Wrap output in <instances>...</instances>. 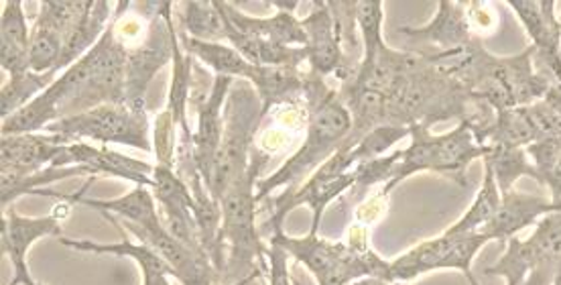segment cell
Returning <instances> with one entry per match:
<instances>
[{"mask_svg":"<svg viewBox=\"0 0 561 285\" xmlns=\"http://www.w3.org/2000/svg\"><path fill=\"white\" fill-rule=\"evenodd\" d=\"M127 45L113 23L82 59L61 71L51 86L19 113L2 121V135L43 133L49 125L102 104H125Z\"/></svg>","mask_w":561,"mask_h":285,"instance_id":"cell-1","label":"cell"},{"mask_svg":"<svg viewBox=\"0 0 561 285\" xmlns=\"http://www.w3.org/2000/svg\"><path fill=\"white\" fill-rule=\"evenodd\" d=\"M435 68L446 71L468 90L472 99L486 102L496 113L534 104L548 94L553 78L535 68V47L529 45L519 56L496 57L474 37L456 52H423Z\"/></svg>","mask_w":561,"mask_h":285,"instance_id":"cell-2","label":"cell"},{"mask_svg":"<svg viewBox=\"0 0 561 285\" xmlns=\"http://www.w3.org/2000/svg\"><path fill=\"white\" fill-rule=\"evenodd\" d=\"M306 141L279 170L256 182L259 204L267 200L268 194L277 187H287L285 192H291L301 180L306 182L313 171L336 153L352 130L351 111L344 104L340 92L309 70L306 76Z\"/></svg>","mask_w":561,"mask_h":285,"instance_id":"cell-3","label":"cell"},{"mask_svg":"<svg viewBox=\"0 0 561 285\" xmlns=\"http://www.w3.org/2000/svg\"><path fill=\"white\" fill-rule=\"evenodd\" d=\"M268 163V151L254 147L247 173L226 190L220 198L222 241L226 247V270L222 285L239 284L251 275H267L268 242L261 239L256 227L259 200L256 182Z\"/></svg>","mask_w":561,"mask_h":285,"instance_id":"cell-4","label":"cell"},{"mask_svg":"<svg viewBox=\"0 0 561 285\" xmlns=\"http://www.w3.org/2000/svg\"><path fill=\"white\" fill-rule=\"evenodd\" d=\"M411 145L401 149V159L394 168L393 182L382 187L387 196H391L397 184L405 182L420 171H437L448 175L456 184L468 185V168L477 159L489 156V145H480L472 128L463 123L451 128L446 135H432L430 127L415 125L411 127Z\"/></svg>","mask_w":561,"mask_h":285,"instance_id":"cell-5","label":"cell"},{"mask_svg":"<svg viewBox=\"0 0 561 285\" xmlns=\"http://www.w3.org/2000/svg\"><path fill=\"white\" fill-rule=\"evenodd\" d=\"M268 242L285 249L287 255L294 256L316 277L318 285H351L363 277L389 280L391 261L377 255L375 249H354L348 242L328 241L311 232L295 239L287 237L283 228H275Z\"/></svg>","mask_w":561,"mask_h":285,"instance_id":"cell-6","label":"cell"},{"mask_svg":"<svg viewBox=\"0 0 561 285\" xmlns=\"http://www.w3.org/2000/svg\"><path fill=\"white\" fill-rule=\"evenodd\" d=\"M265 118L263 102L254 86L247 80H234L225 104L222 141L211 171L210 190L214 200L225 196L226 190L240 180L253 157L254 137Z\"/></svg>","mask_w":561,"mask_h":285,"instance_id":"cell-7","label":"cell"},{"mask_svg":"<svg viewBox=\"0 0 561 285\" xmlns=\"http://www.w3.org/2000/svg\"><path fill=\"white\" fill-rule=\"evenodd\" d=\"M43 133H51L64 141L116 142L153 153V135L149 113H140L128 104H102L92 111L61 118Z\"/></svg>","mask_w":561,"mask_h":285,"instance_id":"cell-8","label":"cell"},{"mask_svg":"<svg viewBox=\"0 0 561 285\" xmlns=\"http://www.w3.org/2000/svg\"><path fill=\"white\" fill-rule=\"evenodd\" d=\"M173 7V2H161L140 42L127 47L125 104L140 113H147V90L154 76L173 61V42L178 35Z\"/></svg>","mask_w":561,"mask_h":285,"instance_id":"cell-9","label":"cell"},{"mask_svg":"<svg viewBox=\"0 0 561 285\" xmlns=\"http://www.w3.org/2000/svg\"><path fill=\"white\" fill-rule=\"evenodd\" d=\"M491 241V237L484 232H444L435 239L420 242L417 247L409 249L408 253L391 261L389 280L393 284H405L430 271L456 270L462 271L468 284L480 285L472 271V261L478 251Z\"/></svg>","mask_w":561,"mask_h":285,"instance_id":"cell-10","label":"cell"},{"mask_svg":"<svg viewBox=\"0 0 561 285\" xmlns=\"http://www.w3.org/2000/svg\"><path fill=\"white\" fill-rule=\"evenodd\" d=\"M301 25L308 35L306 52L309 71L323 80L328 76H334L342 84H346L358 70V66L344 49L342 31L330 2H313L311 13L301 19Z\"/></svg>","mask_w":561,"mask_h":285,"instance_id":"cell-11","label":"cell"},{"mask_svg":"<svg viewBox=\"0 0 561 285\" xmlns=\"http://www.w3.org/2000/svg\"><path fill=\"white\" fill-rule=\"evenodd\" d=\"M356 184V171L346 173H328L322 168L313 171L308 180L297 185L291 192H283L273 200V216H271V230L283 228V220L299 206H308L311 210V235H318L325 208L340 198L344 192H351Z\"/></svg>","mask_w":561,"mask_h":285,"instance_id":"cell-12","label":"cell"},{"mask_svg":"<svg viewBox=\"0 0 561 285\" xmlns=\"http://www.w3.org/2000/svg\"><path fill=\"white\" fill-rule=\"evenodd\" d=\"M114 227L123 228L137 237L139 242L151 247L159 255L163 256L173 270V277L180 280L182 285H216L220 284V275L216 267L211 265L208 259H202L196 253H192L182 242L173 239L168 232V228H142L139 225H133L127 220H118L114 216H106Z\"/></svg>","mask_w":561,"mask_h":285,"instance_id":"cell-13","label":"cell"},{"mask_svg":"<svg viewBox=\"0 0 561 285\" xmlns=\"http://www.w3.org/2000/svg\"><path fill=\"white\" fill-rule=\"evenodd\" d=\"M517 14L535 47L537 70L553 80L561 76V21L556 16L553 0H506Z\"/></svg>","mask_w":561,"mask_h":285,"instance_id":"cell-14","label":"cell"},{"mask_svg":"<svg viewBox=\"0 0 561 285\" xmlns=\"http://www.w3.org/2000/svg\"><path fill=\"white\" fill-rule=\"evenodd\" d=\"M56 168L68 166H84L92 171V175H111L125 182H133L140 187L153 190L154 166L140 161L135 157L123 156L108 147H94L85 141L70 142L66 145L64 156L54 163Z\"/></svg>","mask_w":561,"mask_h":285,"instance_id":"cell-15","label":"cell"},{"mask_svg":"<svg viewBox=\"0 0 561 285\" xmlns=\"http://www.w3.org/2000/svg\"><path fill=\"white\" fill-rule=\"evenodd\" d=\"M234 84L232 78L214 76V86L208 99L197 104V127L194 130V159L197 170L204 178L206 187L210 185L211 171L216 163V156L222 141V128H225V104L228 92Z\"/></svg>","mask_w":561,"mask_h":285,"instance_id":"cell-16","label":"cell"},{"mask_svg":"<svg viewBox=\"0 0 561 285\" xmlns=\"http://www.w3.org/2000/svg\"><path fill=\"white\" fill-rule=\"evenodd\" d=\"M401 35H408L409 42L415 45L413 52H456L472 42L477 35L468 27L463 2L442 0L437 4L434 21L425 27H401Z\"/></svg>","mask_w":561,"mask_h":285,"instance_id":"cell-17","label":"cell"},{"mask_svg":"<svg viewBox=\"0 0 561 285\" xmlns=\"http://www.w3.org/2000/svg\"><path fill=\"white\" fill-rule=\"evenodd\" d=\"M68 141L51 133L2 135L0 173H33L54 166L64 156Z\"/></svg>","mask_w":561,"mask_h":285,"instance_id":"cell-18","label":"cell"},{"mask_svg":"<svg viewBox=\"0 0 561 285\" xmlns=\"http://www.w3.org/2000/svg\"><path fill=\"white\" fill-rule=\"evenodd\" d=\"M273 4L279 7V11L273 16H251L239 11L232 2H222V9L230 25L240 33L280 43V45H289V47H306L308 45L306 29L301 25V19H297L294 14L297 2H273Z\"/></svg>","mask_w":561,"mask_h":285,"instance_id":"cell-19","label":"cell"},{"mask_svg":"<svg viewBox=\"0 0 561 285\" xmlns=\"http://www.w3.org/2000/svg\"><path fill=\"white\" fill-rule=\"evenodd\" d=\"M561 213L560 206L553 204L551 198L529 196L523 192H508L501 200V206L492 216L491 223L478 232L489 235L492 241H508L517 237L525 228L537 227V223L548 214Z\"/></svg>","mask_w":561,"mask_h":285,"instance_id":"cell-20","label":"cell"},{"mask_svg":"<svg viewBox=\"0 0 561 285\" xmlns=\"http://www.w3.org/2000/svg\"><path fill=\"white\" fill-rule=\"evenodd\" d=\"M59 242L82 251V253H94V255H116L128 256L133 259L140 267L142 273V285H171L169 284V275L173 277V270L169 267L168 261L153 251L151 247L142 244V242H133L130 237L123 235V241L104 242L88 241V239H68V237H59Z\"/></svg>","mask_w":561,"mask_h":285,"instance_id":"cell-21","label":"cell"},{"mask_svg":"<svg viewBox=\"0 0 561 285\" xmlns=\"http://www.w3.org/2000/svg\"><path fill=\"white\" fill-rule=\"evenodd\" d=\"M31 29L21 0L4 2L0 16V66L9 78L23 76L28 70Z\"/></svg>","mask_w":561,"mask_h":285,"instance_id":"cell-22","label":"cell"},{"mask_svg":"<svg viewBox=\"0 0 561 285\" xmlns=\"http://www.w3.org/2000/svg\"><path fill=\"white\" fill-rule=\"evenodd\" d=\"M59 220H61L59 213L43 216V218H27L14 213V208H9V213H2V223H0L2 253L9 256V261L27 259V251L35 242L42 241L45 237H61Z\"/></svg>","mask_w":561,"mask_h":285,"instance_id":"cell-23","label":"cell"},{"mask_svg":"<svg viewBox=\"0 0 561 285\" xmlns=\"http://www.w3.org/2000/svg\"><path fill=\"white\" fill-rule=\"evenodd\" d=\"M180 31L187 37L204 43H228L232 25L220 0H190L180 2Z\"/></svg>","mask_w":561,"mask_h":285,"instance_id":"cell-24","label":"cell"},{"mask_svg":"<svg viewBox=\"0 0 561 285\" xmlns=\"http://www.w3.org/2000/svg\"><path fill=\"white\" fill-rule=\"evenodd\" d=\"M535 265L523 285H553L561 271V213L543 216L531 235Z\"/></svg>","mask_w":561,"mask_h":285,"instance_id":"cell-25","label":"cell"},{"mask_svg":"<svg viewBox=\"0 0 561 285\" xmlns=\"http://www.w3.org/2000/svg\"><path fill=\"white\" fill-rule=\"evenodd\" d=\"M113 19V4L108 0H94L92 11L85 14L84 21L64 39V49H61L59 64H57L56 76L68 70L78 59H82L102 39V35L106 33Z\"/></svg>","mask_w":561,"mask_h":285,"instance_id":"cell-26","label":"cell"},{"mask_svg":"<svg viewBox=\"0 0 561 285\" xmlns=\"http://www.w3.org/2000/svg\"><path fill=\"white\" fill-rule=\"evenodd\" d=\"M228 45H232L240 56L254 66H268V68H301L308 64L306 47H289L280 43L261 39L254 35L240 33L232 27L228 37Z\"/></svg>","mask_w":561,"mask_h":285,"instance_id":"cell-27","label":"cell"},{"mask_svg":"<svg viewBox=\"0 0 561 285\" xmlns=\"http://www.w3.org/2000/svg\"><path fill=\"white\" fill-rule=\"evenodd\" d=\"M78 175H92V171L84 166H68V168H43L33 173H0V198H2V213H7V206L11 208L14 200L23 194H39L47 185L56 184L68 178Z\"/></svg>","mask_w":561,"mask_h":285,"instance_id":"cell-28","label":"cell"},{"mask_svg":"<svg viewBox=\"0 0 561 285\" xmlns=\"http://www.w3.org/2000/svg\"><path fill=\"white\" fill-rule=\"evenodd\" d=\"M482 163L491 166L501 196H506L508 192H513L520 178H531L537 184L541 185V175L535 168L527 149L489 145V156L482 159Z\"/></svg>","mask_w":561,"mask_h":285,"instance_id":"cell-29","label":"cell"},{"mask_svg":"<svg viewBox=\"0 0 561 285\" xmlns=\"http://www.w3.org/2000/svg\"><path fill=\"white\" fill-rule=\"evenodd\" d=\"M501 192L499 185L494 180L491 166L484 163V180H482V187L477 194V198L472 202V206L466 210L462 218L458 223H454L451 227L446 230L449 235H462V232H478L486 227L492 220V216L499 210L501 206Z\"/></svg>","mask_w":561,"mask_h":285,"instance_id":"cell-30","label":"cell"},{"mask_svg":"<svg viewBox=\"0 0 561 285\" xmlns=\"http://www.w3.org/2000/svg\"><path fill=\"white\" fill-rule=\"evenodd\" d=\"M535 256H537V249L531 237L525 241L513 237L506 241L505 255L491 267H486L484 275L505 277L506 285H523L527 275L534 270Z\"/></svg>","mask_w":561,"mask_h":285,"instance_id":"cell-31","label":"cell"},{"mask_svg":"<svg viewBox=\"0 0 561 285\" xmlns=\"http://www.w3.org/2000/svg\"><path fill=\"white\" fill-rule=\"evenodd\" d=\"M54 80H56V76H42V73H35V71H27L23 76L9 78V82L2 86V90H0L2 121L13 116L14 113H19L21 109H25L42 92H45Z\"/></svg>","mask_w":561,"mask_h":285,"instance_id":"cell-32","label":"cell"},{"mask_svg":"<svg viewBox=\"0 0 561 285\" xmlns=\"http://www.w3.org/2000/svg\"><path fill=\"white\" fill-rule=\"evenodd\" d=\"M94 0H43L35 23L56 31L64 39L92 11Z\"/></svg>","mask_w":561,"mask_h":285,"instance_id":"cell-33","label":"cell"},{"mask_svg":"<svg viewBox=\"0 0 561 285\" xmlns=\"http://www.w3.org/2000/svg\"><path fill=\"white\" fill-rule=\"evenodd\" d=\"M61 49H64V37L57 35L56 31L35 23L31 27L28 70L42 73V76H56Z\"/></svg>","mask_w":561,"mask_h":285,"instance_id":"cell-34","label":"cell"},{"mask_svg":"<svg viewBox=\"0 0 561 285\" xmlns=\"http://www.w3.org/2000/svg\"><path fill=\"white\" fill-rule=\"evenodd\" d=\"M527 153L541 175V185H548L551 202L561 208V137L534 142Z\"/></svg>","mask_w":561,"mask_h":285,"instance_id":"cell-35","label":"cell"},{"mask_svg":"<svg viewBox=\"0 0 561 285\" xmlns=\"http://www.w3.org/2000/svg\"><path fill=\"white\" fill-rule=\"evenodd\" d=\"M399 159H401V151H394L391 156L375 157V159L358 163L354 168L356 184L351 190L352 202L360 204L373 187H377V185L385 187V185L391 184Z\"/></svg>","mask_w":561,"mask_h":285,"instance_id":"cell-36","label":"cell"},{"mask_svg":"<svg viewBox=\"0 0 561 285\" xmlns=\"http://www.w3.org/2000/svg\"><path fill=\"white\" fill-rule=\"evenodd\" d=\"M525 109L534 125L537 142L561 137V84L556 80L543 99L527 104Z\"/></svg>","mask_w":561,"mask_h":285,"instance_id":"cell-37","label":"cell"},{"mask_svg":"<svg viewBox=\"0 0 561 285\" xmlns=\"http://www.w3.org/2000/svg\"><path fill=\"white\" fill-rule=\"evenodd\" d=\"M178 141H180V127L175 125L169 111L157 114L153 128V153L157 163L175 170V156H178Z\"/></svg>","mask_w":561,"mask_h":285,"instance_id":"cell-38","label":"cell"},{"mask_svg":"<svg viewBox=\"0 0 561 285\" xmlns=\"http://www.w3.org/2000/svg\"><path fill=\"white\" fill-rule=\"evenodd\" d=\"M466 9V21L472 35L482 39V35H491L494 29L499 27V14L492 9L489 2H463Z\"/></svg>","mask_w":561,"mask_h":285,"instance_id":"cell-39","label":"cell"},{"mask_svg":"<svg viewBox=\"0 0 561 285\" xmlns=\"http://www.w3.org/2000/svg\"><path fill=\"white\" fill-rule=\"evenodd\" d=\"M387 208H389V196L382 192V187H379L373 196L356 204L354 220L363 227L373 228L387 214Z\"/></svg>","mask_w":561,"mask_h":285,"instance_id":"cell-40","label":"cell"},{"mask_svg":"<svg viewBox=\"0 0 561 285\" xmlns=\"http://www.w3.org/2000/svg\"><path fill=\"white\" fill-rule=\"evenodd\" d=\"M267 263L268 285H294L289 273V255L285 253V249L268 242Z\"/></svg>","mask_w":561,"mask_h":285,"instance_id":"cell-41","label":"cell"},{"mask_svg":"<svg viewBox=\"0 0 561 285\" xmlns=\"http://www.w3.org/2000/svg\"><path fill=\"white\" fill-rule=\"evenodd\" d=\"M11 265H13L14 275L9 285H42L31 277L27 259H16V261H11Z\"/></svg>","mask_w":561,"mask_h":285,"instance_id":"cell-42","label":"cell"},{"mask_svg":"<svg viewBox=\"0 0 561 285\" xmlns=\"http://www.w3.org/2000/svg\"><path fill=\"white\" fill-rule=\"evenodd\" d=\"M351 285H397L385 277H363V280H356Z\"/></svg>","mask_w":561,"mask_h":285,"instance_id":"cell-43","label":"cell"},{"mask_svg":"<svg viewBox=\"0 0 561 285\" xmlns=\"http://www.w3.org/2000/svg\"><path fill=\"white\" fill-rule=\"evenodd\" d=\"M256 277H261V275H251V277H247V280H242V282H239V284H232V285H249L251 282H254Z\"/></svg>","mask_w":561,"mask_h":285,"instance_id":"cell-44","label":"cell"},{"mask_svg":"<svg viewBox=\"0 0 561 285\" xmlns=\"http://www.w3.org/2000/svg\"><path fill=\"white\" fill-rule=\"evenodd\" d=\"M556 82H558V84H561V76L560 78H558V80H556Z\"/></svg>","mask_w":561,"mask_h":285,"instance_id":"cell-45","label":"cell"}]
</instances>
